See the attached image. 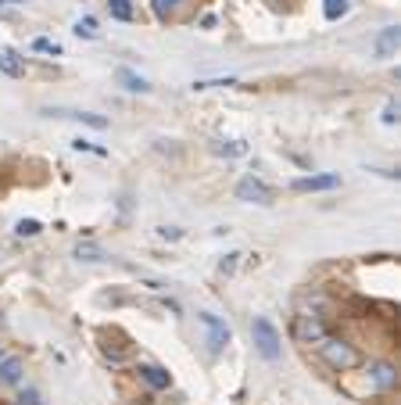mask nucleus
Wrapping results in <instances>:
<instances>
[{
	"label": "nucleus",
	"mask_w": 401,
	"mask_h": 405,
	"mask_svg": "<svg viewBox=\"0 0 401 405\" xmlns=\"http://www.w3.org/2000/svg\"><path fill=\"white\" fill-rule=\"evenodd\" d=\"M40 229H43V226H40L36 219H22V222L15 226V234H18V237H36Z\"/></svg>",
	"instance_id": "21"
},
{
	"label": "nucleus",
	"mask_w": 401,
	"mask_h": 405,
	"mask_svg": "<svg viewBox=\"0 0 401 405\" xmlns=\"http://www.w3.org/2000/svg\"><path fill=\"white\" fill-rule=\"evenodd\" d=\"M29 47H33V50H40V54H54V57L62 54V43H57V40H47V36H36Z\"/></svg>",
	"instance_id": "20"
},
{
	"label": "nucleus",
	"mask_w": 401,
	"mask_h": 405,
	"mask_svg": "<svg viewBox=\"0 0 401 405\" xmlns=\"http://www.w3.org/2000/svg\"><path fill=\"white\" fill-rule=\"evenodd\" d=\"M76 36H79V40H97V18H90V15L79 18V22H76Z\"/></svg>",
	"instance_id": "18"
},
{
	"label": "nucleus",
	"mask_w": 401,
	"mask_h": 405,
	"mask_svg": "<svg viewBox=\"0 0 401 405\" xmlns=\"http://www.w3.org/2000/svg\"><path fill=\"white\" fill-rule=\"evenodd\" d=\"M0 323H4V319H0Z\"/></svg>",
	"instance_id": "29"
},
{
	"label": "nucleus",
	"mask_w": 401,
	"mask_h": 405,
	"mask_svg": "<svg viewBox=\"0 0 401 405\" xmlns=\"http://www.w3.org/2000/svg\"><path fill=\"white\" fill-rule=\"evenodd\" d=\"M326 333H330V326H326V319L315 316V312H301V316L294 319V337H298L301 344H319Z\"/></svg>",
	"instance_id": "5"
},
{
	"label": "nucleus",
	"mask_w": 401,
	"mask_h": 405,
	"mask_svg": "<svg viewBox=\"0 0 401 405\" xmlns=\"http://www.w3.org/2000/svg\"><path fill=\"white\" fill-rule=\"evenodd\" d=\"M4 355H8V352H4V348H0V359H4Z\"/></svg>",
	"instance_id": "28"
},
{
	"label": "nucleus",
	"mask_w": 401,
	"mask_h": 405,
	"mask_svg": "<svg viewBox=\"0 0 401 405\" xmlns=\"http://www.w3.org/2000/svg\"><path fill=\"white\" fill-rule=\"evenodd\" d=\"M115 79H119V83L129 90V93H151V83H147L144 76H136L133 69H126V65H122L119 72H115Z\"/></svg>",
	"instance_id": "9"
},
{
	"label": "nucleus",
	"mask_w": 401,
	"mask_h": 405,
	"mask_svg": "<svg viewBox=\"0 0 401 405\" xmlns=\"http://www.w3.org/2000/svg\"><path fill=\"white\" fill-rule=\"evenodd\" d=\"M76 258H79V262H104V251H100L97 244H79V248H76Z\"/></svg>",
	"instance_id": "19"
},
{
	"label": "nucleus",
	"mask_w": 401,
	"mask_h": 405,
	"mask_svg": "<svg viewBox=\"0 0 401 405\" xmlns=\"http://www.w3.org/2000/svg\"><path fill=\"white\" fill-rule=\"evenodd\" d=\"M72 147H76V151H93V154H107L104 147H93L90 140H72Z\"/></svg>",
	"instance_id": "23"
},
{
	"label": "nucleus",
	"mask_w": 401,
	"mask_h": 405,
	"mask_svg": "<svg viewBox=\"0 0 401 405\" xmlns=\"http://www.w3.org/2000/svg\"><path fill=\"white\" fill-rule=\"evenodd\" d=\"M319 355H322V363H326L330 370H337V373H351V370L362 366V352L355 348V344L344 341V337H330V333L319 341Z\"/></svg>",
	"instance_id": "1"
},
{
	"label": "nucleus",
	"mask_w": 401,
	"mask_h": 405,
	"mask_svg": "<svg viewBox=\"0 0 401 405\" xmlns=\"http://www.w3.org/2000/svg\"><path fill=\"white\" fill-rule=\"evenodd\" d=\"M291 187L298 194H322V190H337L340 187V176H333V172H330V176H301Z\"/></svg>",
	"instance_id": "7"
},
{
	"label": "nucleus",
	"mask_w": 401,
	"mask_h": 405,
	"mask_svg": "<svg viewBox=\"0 0 401 405\" xmlns=\"http://www.w3.org/2000/svg\"><path fill=\"white\" fill-rule=\"evenodd\" d=\"M322 15H326L330 22L344 18V15H348V0H326V4H322Z\"/></svg>",
	"instance_id": "17"
},
{
	"label": "nucleus",
	"mask_w": 401,
	"mask_h": 405,
	"mask_svg": "<svg viewBox=\"0 0 401 405\" xmlns=\"http://www.w3.org/2000/svg\"><path fill=\"white\" fill-rule=\"evenodd\" d=\"M47 115H62V119H76L83 126H93V130H107L104 115H90V111H47Z\"/></svg>",
	"instance_id": "11"
},
{
	"label": "nucleus",
	"mask_w": 401,
	"mask_h": 405,
	"mask_svg": "<svg viewBox=\"0 0 401 405\" xmlns=\"http://www.w3.org/2000/svg\"><path fill=\"white\" fill-rule=\"evenodd\" d=\"M158 234H161L165 241H180V237H183V229H172V226H165V229H158Z\"/></svg>",
	"instance_id": "24"
},
{
	"label": "nucleus",
	"mask_w": 401,
	"mask_h": 405,
	"mask_svg": "<svg viewBox=\"0 0 401 405\" xmlns=\"http://www.w3.org/2000/svg\"><path fill=\"white\" fill-rule=\"evenodd\" d=\"M394 111H397L394 104H387V108H383V122H387V126H394V119H397V115H394Z\"/></svg>",
	"instance_id": "26"
},
{
	"label": "nucleus",
	"mask_w": 401,
	"mask_h": 405,
	"mask_svg": "<svg viewBox=\"0 0 401 405\" xmlns=\"http://www.w3.org/2000/svg\"><path fill=\"white\" fill-rule=\"evenodd\" d=\"M394 47H397V25H387V29L376 36L373 50H376V57H390V54H394Z\"/></svg>",
	"instance_id": "12"
},
{
	"label": "nucleus",
	"mask_w": 401,
	"mask_h": 405,
	"mask_svg": "<svg viewBox=\"0 0 401 405\" xmlns=\"http://www.w3.org/2000/svg\"><path fill=\"white\" fill-rule=\"evenodd\" d=\"M151 8H154V15H158L161 22H168L172 15H176V8H180V0H151Z\"/></svg>",
	"instance_id": "16"
},
{
	"label": "nucleus",
	"mask_w": 401,
	"mask_h": 405,
	"mask_svg": "<svg viewBox=\"0 0 401 405\" xmlns=\"http://www.w3.org/2000/svg\"><path fill=\"white\" fill-rule=\"evenodd\" d=\"M0 72L11 76V79H22L25 76V62H22L15 50H0Z\"/></svg>",
	"instance_id": "10"
},
{
	"label": "nucleus",
	"mask_w": 401,
	"mask_h": 405,
	"mask_svg": "<svg viewBox=\"0 0 401 405\" xmlns=\"http://www.w3.org/2000/svg\"><path fill=\"white\" fill-rule=\"evenodd\" d=\"M18 405H40V391H33V387L22 391V394H18Z\"/></svg>",
	"instance_id": "22"
},
{
	"label": "nucleus",
	"mask_w": 401,
	"mask_h": 405,
	"mask_svg": "<svg viewBox=\"0 0 401 405\" xmlns=\"http://www.w3.org/2000/svg\"><path fill=\"white\" fill-rule=\"evenodd\" d=\"M251 337H255V348H258V355L265 359V363H276L279 355H283V341H279V330L265 319V316H258L255 323H251Z\"/></svg>",
	"instance_id": "2"
},
{
	"label": "nucleus",
	"mask_w": 401,
	"mask_h": 405,
	"mask_svg": "<svg viewBox=\"0 0 401 405\" xmlns=\"http://www.w3.org/2000/svg\"><path fill=\"white\" fill-rule=\"evenodd\" d=\"M237 198L248 201V205H272V187H265L262 180L248 176V180L237 183Z\"/></svg>",
	"instance_id": "6"
},
{
	"label": "nucleus",
	"mask_w": 401,
	"mask_h": 405,
	"mask_svg": "<svg viewBox=\"0 0 401 405\" xmlns=\"http://www.w3.org/2000/svg\"><path fill=\"white\" fill-rule=\"evenodd\" d=\"M0 4H25V0H0Z\"/></svg>",
	"instance_id": "27"
},
{
	"label": "nucleus",
	"mask_w": 401,
	"mask_h": 405,
	"mask_svg": "<svg viewBox=\"0 0 401 405\" xmlns=\"http://www.w3.org/2000/svg\"><path fill=\"white\" fill-rule=\"evenodd\" d=\"M22 380V359L4 355L0 359V384H18Z\"/></svg>",
	"instance_id": "13"
},
{
	"label": "nucleus",
	"mask_w": 401,
	"mask_h": 405,
	"mask_svg": "<svg viewBox=\"0 0 401 405\" xmlns=\"http://www.w3.org/2000/svg\"><path fill=\"white\" fill-rule=\"evenodd\" d=\"M237 258H240V255H226L219 269H222V273H233V269H237Z\"/></svg>",
	"instance_id": "25"
},
{
	"label": "nucleus",
	"mask_w": 401,
	"mask_h": 405,
	"mask_svg": "<svg viewBox=\"0 0 401 405\" xmlns=\"http://www.w3.org/2000/svg\"><path fill=\"white\" fill-rule=\"evenodd\" d=\"M211 151H215V154H226V158H240L248 147H244L240 140H229V144H226V140H215V144H211Z\"/></svg>",
	"instance_id": "15"
},
{
	"label": "nucleus",
	"mask_w": 401,
	"mask_h": 405,
	"mask_svg": "<svg viewBox=\"0 0 401 405\" xmlns=\"http://www.w3.org/2000/svg\"><path fill=\"white\" fill-rule=\"evenodd\" d=\"M366 387L373 394H390L397 387V366H390V363H369L366 366Z\"/></svg>",
	"instance_id": "3"
},
{
	"label": "nucleus",
	"mask_w": 401,
	"mask_h": 405,
	"mask_svg": "<svg viewBox=\"0 0 401 405\" xmlns=\"http://www.w3.org/2000/svg\"><path fill=\"white\" fill-rule=\"evenodd\" d=\"M136 373H140V380H144V384H151L154 391H165V387H172V377H168V370H161V366H154V363H140V366H136Z\"/></svg>",
	"instance_id": "8"
},
{
	"label": "nucleus",
	"mask_w": 401,
	"mask_h": 405,
	"mask_svg": "<svg viewBox=\"0 0 401 405\" xmlns=\"http://www.w3.org/2000/svg\"><path fill=\"white\" fill-rule=\"evenodd\" d=\"M107 11H111V18H119V22H133V4H129V0H107Z\"/></svg>",
	"instance_id": "14"
},
{
	"label": "nucleus",
	"mask_w": 401,
	"mask_h": 405,
	"mask_svg": "<svg viewBox=\"0 0 401 405\" xmlns=\"http://www.w3.org/2000/svg\"><path fill=\"white\" fill-rule=\"evenodd\" d=\"M197 323L204 326V337H208V352H211V355H219V352L226 348V344L233 341V333H229V326H226L219 316H211V312H201V316H197Z\"/></svg>",
	"instance_id": "4"
}]
</instances>
